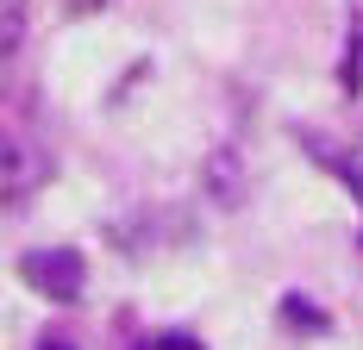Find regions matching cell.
Returning a JSON list of instances; mask_svg holds the SVG:
<instances>
[{
  "instance_id": "2",
  "label": "cell",
  "mask_w": 363,
  "mask_h": 350,
  "mask_svg": "<svg viewBox=\"0 0 363 350\" xmlns=\"http://www.w3.org/2000/svg\"><path fill=\"white\" fill-rule=\"evenodd\" d=\"M19 50H26V19L6 6V13H0V88H6L13 69H19Z\"/></svg>"
},
{
  "instance_id": "1",
  "label": "cell",
  "mask_w": 363,
  "mask_h": 350,
  "mask_svg": "<svg viewBox=\"0 0 363 350\" xmlns=\"http://www.w3.org/2000/svg\"><path fill=\"white\" fill-rule=\"evenodd\" d=\"M19 276L32 281L44 300H57V307H69L82 300V288H88V263H82V250L69 244H50V250H32L26 263H19Z\"/></svg>"
},
{
  "instance_id": "5",
  "label": "cell",
  "mask_w": 363,
  "mask_h": 350,
  "mask_svg": "<svg viewBox=\"0 0 363 350\" xmlns=\"http://www.w3.org/2000/svg\"><path fill=\"white\" fill-rule=\"evenodd\" d=\"M150 350H207V344L188 338V332H163V338H150Z\"/></svg>"
},
{
  "instance_id": "4",
  "label": "cell",
  "mask_w": 363,
  "mask_h": 350,
  "mask_svg": "<svg viewBox=\"0 0 363 350\" xmlns=\"http://www.w3.org/2000/svg\"><path fill=\"white\" fill-rule=\"evenodd\" d=\"M332 163H338V175L351 181V194H357V207H363V138H351L338 157H332Z\"/></svg>"
},
{
  "instance_id": "7",
  "label": "cell",
  "mask_w": 363,
  "mask_h": 350,
  "mask_svg": "<svg viewBox=\"0 0 363 350\" xmlns=\"http://www.w3.org/2000/svg\"><path fill=\"white\" fill-rule=\"evenodd\" d=\"M44 350H69V344H44Z\"/></svg>"
},
{
  "instance_id": "6",
  "label": "cell",
  "mask_w": 363,
  "mask_h": 350,
  "mask_svg": "<svg viewBox=\"0 0 363 350\" xmlns=\"http://www.w3.org/2000/svg\"><path fill=\"white\" fill-rule=\"evenodd\" d=\"M94 6H107V0H63V13H94Z\"/></svg>"
},
{
  "instance_id": "3",
  "label": "cell",
  "mask_w": 363,
  "mask_h": 350,
  "mask_svg": "<svg viewBox=\"0 0 363 350\" xmlns=\"http://www.w3.org/2000/svg\"><path fill=\"white\" fill-rule=\"evenodd\" d=\"M207 188H213L219 207H238V201H245V194H238V188H245L238 163H232V157H213V163H207Z\"/></svg>"
}]
</instances>
